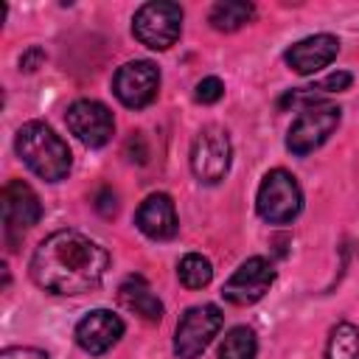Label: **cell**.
Listing matches in <instances>:
<instances>
[{
	"instance_id": "obj_1",
	"label": "cell",
	"mask_w": 359,
	"mask_h": 359,
	"mask_svg": "<svg viewBox=\"0 0 359 359\" xmlns=\"http://www.w3.org/2000/svg\"><path fill=\"white\" fill-rule=\"evenodd\" d=\"M109 269V252L79 230H56L31 255V278L50 294L93 292Z\"/></svg>"
},
{
	"instance_id": "obj_2",
	"label": "cell",
	"mask_w": 359,
	"mask_h": 359,
	"mask_svg": "<svg viewBox=\"0 0 359 359\" xmlns=\"http://www.w3.org/2000/svg\"><path fill=\"white\" fill-rule=\"evenodd\" d=\"M14 149L20 154V160L42 180L48 182H59L70 174L73 165V154L67 149V143L45 123V121H28L20 126Z\"/></svg>"
},
{
	"instance_id": "obj_3",
	"label": "cell",
	"mask_w": 359,
	"mask_h": 359,
	"mask_svg": "<svg viewBox=\"0 0 359 359\" xmlns=\"http://www.w3.org/2000/svg\"><path fill=\"white\" fill-rule=\"evenodd\" d=\"M258 216L269 224H289L303 210V191L286 168H272L264 174L255 196Z\"/></svg>"
},
{
	"instance_id": "obj_4",
	"label": "cell",
	"mask_w": 359,
	"mask_h": 359,
	"mask_svg": "<svg viewBox=\"0 0 359 359\" xmlns=\"http://www.w3.org/2000/svg\"><path fill=\"white\" fill-rule=\"evenodd\" d=\"M339 118H342V109L334 104H325V101L303 107V112L289 126L286 149L297 157L311 154L314 149H320L334 135V129L339 126Z\"/></svg>"
},
{
	"instance_id": "obj_5",
	"label": "cell",
	"mask_w": 359,
	"mask_h": 359,
	"mask_svg": "<svg viewBox=\"0 0 359 359\" xmlns=\"http://www.w3.org/2000/svg\"><path fill=\"white\" fill-rule=\"evenodd\" d=\"M182 31V8L177 3H143L135 11L132 34L151 50H168Z\"/></svg>"
},
{
	"instance_id": "obj_6",
	"label": "cell",
	"mask_w": 359,
	"mask_h": 359,
	"mask_svg": "<svg viewBox=\"0 0 359 359\" xmlns=\"http://www.w3.org/2000/svg\"><path fill=\"white\" fill-rule=\"evenodd\" d=\"M224 325V314L219 306L213 303H202V306H191L174 331V353L180 359H196L219 334V328Z\"/></svg>"
},
{
	"instance_id": "obj_7",
	"label": "cell",
	"mask_w": 359,
	"mask_h": 359,
	"mask_svg": "<svg viewBox=\"0 0 359 359\" xmlns=\"http://www.w3.org/2000/svg\"><path fill=\"white\" fill-rule=\"evenodd\" d=\"M230 157H233V146L222 126L199 129V135L194 137V146H191V171L199 182H205V185L222 182L224 174L230 171Z\"/></svg>"
},
{
	"instance_id": "obj_8",
	"label": "cell",
	"mask_w": 359,
	"mask_h": 359,
	"mask_svg": "<svg viewBox=\"0 0 359 359\" xmlns=\"http://www.w3.org/2000/svg\"><path fill=\"white\" fill-rule=\"evenodd\" d=\"M112 90L118 101L129 109H143L157 98L160 90V70L149 59H135L118 67L112 79Z\"/></svg>"
},
{
	"instance_id": "obj_9",
	"label": "cell",
	"mask_w": 359,
	"mask_h": 359,
	"mask_svg": "<svg viewBox=\"0 0 359 359\" xmlns=\"http://www.w3.org/2000/svg\"><path fill=\"white\" fill-rule=\"evenodd\" d=\"M65 123L90 149L107 146L112 140V135H115V118H112V112L101 101H95V98H79V101H73L67 107V112H65Z\"/></svg>"
},
{
	"instance_id": "obj_10",
	"label": "cell",
	"mask_w": 359,
	"mask_h": 359,
	"mask_svg": "<svg viewBox=\"0 0 359 359\" xmlns=\"http://www.w3.org/2000/svg\"><path fill=\"white\" fill-rule=\"evenodd\" d=\"M39 219H42V205L36 191L22 180H8L3 185V224L11 250H14V238L22 236L28 227H34Z\"/></svg>"
},
{
	"instance_id": "obj_11",
	"label": "cell",
	"mask_w": 359,
	"mask_h": 359,
	"mask_svg": "<svg viewBox=\"0 0 359 359\" xmlns=\"http://www.w3.org/2000/svg\"><path fill=\"white\" fill-rule=\"evenodd\" d=\"M272 280H275L272 264L261 255H252L227 278V283L222 286V297L233 306H252L269 292Z\"/></svg>"
},
{
	"instance_id": "obj_12",
	"label": "cell",
	"mask_w": 359,
	"mask_h": 359,
	"mask_svg": "<svg viewBox=\"0 0 359 359\" xmlns=\"http://www.w3.org/2000/svg\"><path fill=\"white\" fill-rule=\"evenodd\" d=\"M121 337H123V320L107 309H95V311L84 314L76 325V342L90 356L107 353Z\"/></svg>"
},
{
	"instance_id": "obj_13",
	"label": "cell",
	"mask_w": 359,
	"mask_h": 359,
	"mask_svg": "<svg viewBox=\"0 0 359 359\" xmlns=\"http://www.w3.org/2000/svg\"><path fill=\"white\" fill-rule=\"evenodd\" d=\"M337 53H339V39L334 34H314V36L294 42L286 50V65L300 76H311L328 67L337 59Z\"/></svg>"
},
{
	"instance_id": "obj_14",
	"label": "cell",
	"mask_w": 359,
	"mask_h": 359,
	"mask_svg": "<svg viewBox=\"0 0 359 359\" xmlns=\"http://www.w3.org/2000/svg\"><path fill=\"white\" fill-rule=\"evenodd\" d=\"M135 224L143 236L154 238V241H168L177 236V210L168 194H151L140 202L137 213H135Z\"/></svg>"
},
{
	"instance_id": "obj_15",
	"label": "cell",
	"mask_w": 359,
	"mask_h": 359,
	"mask_svg": "<svg viewBox=\"0 0 359 359\" xmlns=\"http://www.w3.org/2000/svg\"><path fill=\"white\" fill-rule=\"evenodd\" d=\"M118 300H121L123 309H129L132 314H137L146 323H160L163 320V303L157 300V294L151 292L146 278H140V275H129L118 286Z\"/></svg>"
},
{
	"instance_id": "obj_16",
	"label": "cell",
	"mask_w": 359,
	"mask_h": 359,
	"mask_svg": "<svg viewBox=\"0 0 359 359\" xmlns=\"http://www.w3.org/2000/svg\"><path fill=\"white\" fill-rule=\"evenodd\" d=\"M252 17H255V6H252V3H244V0H224V3H216V6L210 8V14H208L210 25H213L216 31H224V34L238 31V28L247 25Z\"/></svg>"
},
{
	"instance_id": "obj_17",
	"label": "cell",
	"mask_w": 359,
	"mask_h": 359,
	"mask_svg": "<svg viewBox=\"0 0 359 359\" xmlns=\"http://www.w3.org/2000/svg\"><path fill=\"white\" fill-rule=\"evenodd\" d=\"M255 351H258L255 331L250 325H236L224 334L219 359H255Z\"/></svg>"
},
{
	"instance_id": "obj_18",
	"label": "cell",
	"mask_w": 359,
	"mask_h": 359,
	"mask_svg": "<svg viewBox=\"0 0 359 359\" xmlns=\"http://www.w3.org/2000/svg\"><path fill=\"white\" fill-rule=\"evenodd\" d=\"M325 359H359V328L351 323H337L328 334Z\"/></svg>"
},
{
	"instance_id": "obj_19",
	"label": "cell",
	"mask_w": 359,
	"mask_h": 359,
	"mask_svg": "<svg viewBox=\"0 0 359 359\" xmlns=\"http://www.w3.org/2000/svg\"><path fill=\"white\" fill-rule=\"evenodd\" d=\"M177 278H180V283L185 289H202L213 278V264L199 252H188L177 264Z\"/></svg>"
},
{
	"instance_id": "obj_20",
	"label": "cell",
	"mask_w": 359,
	"mask_h": 359,
	"mask_svg": "<svg viewBox=\"0 0 359 359\" xmlns=\"http://www.w3.org/2000/svg\"><path fill=\"white\" fill-rule=\"evenodd\" d=\"M196 101L199 104H216L222 95H224V84H222V79H216V76H208V79H202L199 84H196Z\"/></svg>"
},
{
	"instance_id": "obj_21",
	"label": "cell",
	"mask_w": 359,
	"mask_h": 359,
	"mask_svg": "<svg viewBox=\"0 0 359 359\" xmlns=\"http://www.w3.org/2000/svg\"><path fill=\"white\" fill-rule=\"evenodd\" d=\"M351 81H353V76H351V73L337 70V73L325 76L323 81H317V84H314V90H317L320 95H325V93H342V90H348V87H351Z\"/></svg>"
},
{
	"instance_id": "obj_22",
	"label": "cell",
	"mask_w": 359,
	"mask_h": 359,
	"mask_svg": "<svg viewBox=\"0 0 359 359\" xmlns=\"http://www.w3.org/2000/svg\"><path fill=\"white\" fill-rule=\"evenodd\" d=\"M42 62H45V50L34 45V48H28V50L20 56V70H22V73H34Z\"/></svg>"
},
{
	"instance_id": "obj_23",
	"label": "cell",
	"mask_w": 359,
	"mask_h": 359,
	"mask_svg": "<svg viewBox=\"0 0 359 359\" xmlns=\"http://www.w3.org/2000/svg\"><path fill=\"white\" fill-rule=\"evenodd\" d=\"M95 208H98L104 216H112L115 208H118V196H115V191H112V188H101V191L95 194Z\"/></svg>"
},
{
	"instance_id": "obj_24",
	"label": "cell",
	"mask_w": 359,
	"mask_h": 359,
	"mask_svg": "<svg viewBox=\"0 0 359 359\" xmlns=\"http://www.w3.org/2000/svg\"><path fill=\"white\" fill-rule=\"evenodd\" d=\"M0 359H48V353L39 351V348H22V345H17V348H6L0 353Z\"/></svg>"
}]
</instances>
